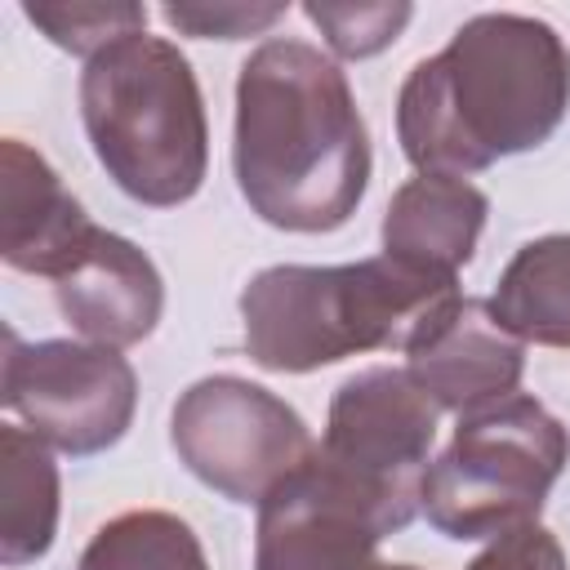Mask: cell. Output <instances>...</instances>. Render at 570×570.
Listing matches in <instances>:
<instances>
[{
    "label": "cell",
    "mask_w": 570,
    "mask_h": 570,
    "mask_svg": "<svg viewBox=\"0 0 570 570\" xmlns=\"http://www.w3.org/2000/svg\"><path fill=\"white\" fill-rule=\"evenodd\" d=\"M570 107V49L543 18L476 13L419 58L396 94V138L419 174L468 178L534 151Z\"/></svg>",
    "instance_id": "6da1fadb"
},
{
    "label": "cell",
    "mask_w": 570,
    "mask_h": 570,
    "mask_svg": "<svg viewBox=\"0 0 570 570\" xmlns=\"http://www.w3.org/2000/svg\"><path fill=\"white\" fill-rule=\"evenodd\" d=\"M232 169L263 223L303 236L343 227L370 187L347 71L307 40H263L236 76Z\"/></svg>",
    "instance_id": "7a4b0ae2"
},
{
    "label": "cell",
    "mask_w": 570,
    "mask_h": 570,
    "mask_svg": "<svg viewBox=\"0 0 570 570\" xmlns=\"http://www.w3.org/2000/svg\"><path fill=\"white\" fill-rule=\"evenodd\" d=\"M454 298L459 276H432L392 254L338 267L276 263L240 289L245 352L272 374H312L356 352H410Z\"/></svg>",
    "instance_id": "3957f363"
},
{
    "label": "cell",
    "mask_w": 570,
    "mask_h": 570,
    "mask_svg": "<svg viewBox=\"0 0 570 570\" xmlns=\"http://www.w3.org/2000/svg\"><path fill=\"white\" fill-rule=\"evenodd\" d=\"M80 120L107 178L138 205L191 200L209 169V120L187 53L134 31L80 71Z\"/></svg>",
    "instance_id": "277c9868"
},
{
    "label": "cell",
    "mask_w": 570,
    "mask_h": 570,
    "mask_svg": "<svg viewBox=\"0 0 570 570\" xmlns=\"http://www.w3.org/2000/svg\"><path fill=\"white\" fill-rule=\"evenodd\" d=\"M570 463L566 423L534 396L512 392L459 414L450 445L423 476V517L445 539H499L539 521L548 490Z\"/></svg>",
    "instance_id": "5b68a950"
},
{
    "label": "cell",
    "mask_w": 570,
    "mask_h": 570,
    "mask_svg": "<svg viewBox=\"0 0 570 570\" xmlns=\"http://www.w3.org/2000/svg\"><path fill=\"white\" fill-rule=\"evenodd\" d=\"M436 414V401L396 365L356 370L330 396L316 459L379 512L387 534L423 512Z\"/></svg>",
    "instance_id": "8992f818"
},
{
    "label": "cell",
    "mask_w": 570,
    "mask_h": 570,
    "mask_svg": "<svg viewBox=\"0 0 570 570\" xmlns=\"http://www.w3.org/2000/svg\"><path fill=\"white\" fill-rule=\"evenodd\" d=\"M169 441L200 485L240 508H258L316 450L303 414L240 374L196 379L174 401Z\"/></svg>",
    "instance_id": "52a82bcc"
},
{
    "label": "cell",
    "mask_w": 570,
    "mask_h": 570,
    "mask_svg": "<svg viewBox=\"0 0 570 570\" xmlns=\"http://www.w3.org/2000/svg\"><path fill=\"white\" fill-rule=\"evenodd\" d=\"M4 405L53 450L85 459L111 450L138 405V374L120 347L4 334Z\"/></svg>",
    "instance_id": "ba28073f"
},
{
    "label": "cell",
    "mask_w": 570,
    "mask_h": 570,
    "mask_svg": "<svg viewBox=\"0 0 570 570\" xmlns=\"http://www.w3.org/2000/svg\"><path fill=\"white\" fill-rule=\"evenodd\" d=\"M387 525L312 450L263 503L254 525V570H374Z\"/></svg>",
    "instance_id": "9c48e42d"
},
{
    "label": "cell",
    "mask_w": 570,
    "mask_h": 570,
    "mask_svg": "<svg viewBox=\"0 0 570 570\" xmlns=\"http://www.w3.org/2000/svg\"><path fill=\"white\" fill-rule=\"evenodd\" d=\"M405 356L410 379L450 414H472L512 396L525 374V343L494 321L490 298L468 294L445 303Z\"/></svg>",
    "instance_id": "30bf717a"
},
{
    "label": "cell",
    "mask_w": 570,
    "mask_h": 570,
    "mask_svg": "<svg viewBox=\"0 0 570 570\" xmlns=\"http://www.w3.org/2000/svg\"><path fill=\"white\" fill-rule=\"evenodd\" d=\"M98 223L62 187L58 169L22 138L0 142V258L13 272L58 281L94 240Z\"/></svg>",
    "instance_id": "8fae6325"
},
{
    "label": "cell",
    "mask_w": 570,
    "mask_h": 570,
    "mask_svg": "<svg viewBox=\"0 0 570 570\" xmlns=\"http://www.w3.org/2000/svg\"><path fill=\"white\" fill-rule=\"evenodd\" d=\"M62 321L102 347L142 343L165 312V281L156 263L120 232L98 227L85 254L53 281Z\"/></svg>",
    "instance_id": "7c38bea8"
},
{
    "label": "cell",
    "mask_w": 570,
    "mask_h": 570,
    "mask_svg": "<svg viewBox=\"0 0 570 570\" xmlns=\"http://www.w3.org/2000/svg\"><path fill=\"white\" fill-rule=\"evenodd\" d=\"M490 200L468 178L419 174L401 183L383 214V254L432 272L459 276V267L476 254Z\"/></svg>",
    "instance_id": "4fadbf2b"
},
{
    "label": "cell",
    "mask_w": 570,
    "mask_h": 570,
    "mask_svg": "<svg viewBox=\"0 0 570 570\" xmlns=\"http://www.w3.org/2000/svg\"><path fill=\"white\" fill-rule=\"evenodd\" d=\"M62 481L49 445L18 423L0 428V561L9 570L40 561L58 534Z\"/></svg>",
    "instance_id": "5bb4252c"
},
{
    "label": "cell",
    "mask_w": 570,
    "mask_h": 570,
    "mask_svg": "<svg viewBox=\"0 0 570 570\" xmlns=\"http://www.w3.org/2000/svg\"><path fill=\"white\" fill-rule=\"evenodd\" d=\"M490 312L521 343L570 347V232L525 240L499 272Z\"/></svg>",
    "instance_id": "9a60e30c"
},
{
    "label": "cell",
    "mask_w": 570,
    "mask_h": 570,
    "mask_svg": "<svg viewBox=\"0 0 570 570\" xmlns=\"http://www.w3.org/2000/svg\"><path fill=\"white\" fill-rule=\"evenodd\" d=\"M76 570H209V557L183 517L138 508L98 525Z\"/></svg>",
    "instance_id": "2e32d148"
},
{
    "label": "cell",
    "mask_w": 570,
    "mask_h": 570,
    "mask_svg": "<svg viewBox=\"0 0 570 570\" xmlns=\"http://www.w3.org/2000/svg\"><path fill=\"white\" fill-rule=\"evenodd\" d=\"M22 13L58 49L80 53L85 62L107 45L147 31V4L134 0H22Z\"/></svg>",
    "instance_id": "e0dca14e"
},
{
    "label": "cell",
    "mask_w": 570,
    "mask_h": 570,
    "mask_svg": "<svg viewBox=\"0 0 570 570\" xmlns=\"http://www.w3.org/2000/svg\"><path fill=\"white\" fill-rule=\"evenodd\" d=\"M303 13H307L312 27H321L325 45L338 58H374V53H383L405 31V22L414 18V9L405 0H396V4H387V0H379V4L307 0Z\"/></svg>",
    "instance_id": "ac0fdd59"
},
{
    "label": "cell",
    "mask_w": 570,
    "mask_h": 570,
    "mask_svg": "<svg viewBox=\"0 0 570 570\" xmlns=\"http://www.w3.org/2000/svg\"><path fill=\"white\" fill-rule=\"evenodd\" d=\"M160 18L183 31V36H200V40H245V36H263L267 27H276L285 18V4H240V0H178L165 4Z\"/></svg>",
    "instance_id": "d6986e66"
},
{
    "label": "cell",
    "mask_w": 570,
    "mask_h": 570,
    "mask_svg": "<svg viewBox=\"0 0 570 570\" xmlns=\"http://www.w3.org/2000/svg\"><path fill=\"white\" fill-rule=\"evenodd\" d=\"M463 570H566V552L552 530L530 521V525H517L490 539Z\"/></svg>",
    "instance_id": "ffe728a7"
},
{
    "label": "cell",
    "mask_w": 570,
    "mask_h": 570,
    "mask_svg": "<svg viewBox=\"0 0 570 570\" xmlns=\"http://www.w3.org/2000/svg\"><path fill=\"white\" fill-rule=\"evenodd\" d=\"M374 570H419V566H392V561H379Z\"/></svg>",
    "instance_id": "44dd1931"
}]
</instances>
